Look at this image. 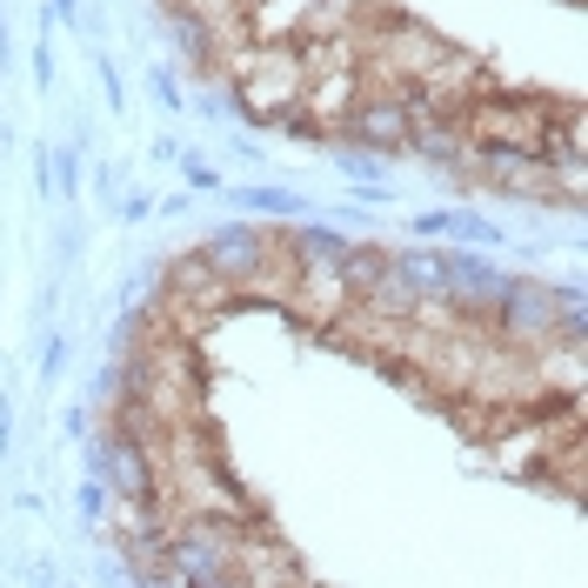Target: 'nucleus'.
<instances>
[{"label": "nucleus", "mask_w": 588, "mask_h": 588, "mask_svg": "<svg viewBox=\"0 0 588 588\" xmlns=\"http://www.w3.org/2000/svg\"><path fill=\"white\" fill-rule=\"evenodd\" d=\"M228 74L262 121H288L301 88H308V54H301V41H234Z\"/></svg>", "instance_id": "obj_1"}, {"label": "nucleus", "mask_w": 588, "mask_h": 588, "mask_svg": "<svg viewBox=\"0 0 588 588\" xmlns=\"http://www.w3.org/2000/svg\"><path fill=\"white\" fill-rule=\"evenodd\" d=\"M548 121H555V101H542V95H475L455 114L462 141L481 154H542Z\"/></svg>", "instance_id": "obj_2"}, {"label": "nucleus", "mask_w": 588, "mask_h": 588, "mask_svg": "<svg viewBox=\"0 0 588 588\" xmlns=\"http://www.w3.org/2000/svg\"><path fill=\"white\" fill-rule=\"evenodd\" d=\"M234 301H241V295H234V281H228L208 255H188V262H175V275H167V295H160L154 321L195 342V334H201L208 321H221Z\"/></svg>", "instance_id": "obj_3"}]
</instances>
